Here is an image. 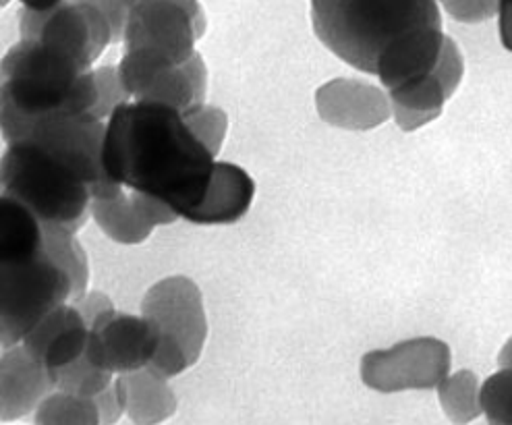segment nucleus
Returning <instances> with one entry per match:
<instances>
[{"label": "nucleus", "instance_id": "31", "mask_svg": "<svg viewBox=\"0 0 512 425\" xmlns=\"http://www.w3.org/2000/svg\"><path fill=\"white\" fill-rule=\"evenodd\" d=\"M498 17H500V40L504 48L512 52V0H500Z\"/></svg>", "mask_w": 512, "mask_h": 425}, {"label": "nucleus", "instance_id": "25", "mask_svg": "<svg viewBox=\"0 0 512 425\" xmlns=\"http://www.w3.org/2000/svg\"><path fill=\"white\" fill-rule=\"evenodd\" d=\"M181 115H183L185 123L189 125V129L195 133V137L202 141V144L214 156H218V152L222 148V141L226 137V127H229L226 112L216 106H208L204 102L187 112H181Z\"/></svg>", "mask_w": 512, "mask_h": 425}, {"label": "nucleus", "instance_id": "35", "mask_svg": "<svg viewBox=\"0 0 512 425\" xmlns=\"http://www.w3.org/2000/svg\"><path fill=\"white\" fill-rule=\"evenodd\" d=\"M0 85H3V67H0Z\"/></svg>", "mask_w": 512, "mask_h": 425}, {"label": "nucleus", "instance_id": "1", "mask_svg": "<svg viewBox=\"0 0 512 425\" xmlns=\"http://www.w3.org/2000/svg\"><path fill=\"white\" fill-rule=\"evenodd\" d=\"M214 164L216 156L173 106L131 100L108 117L102 144L108 179L160 200L179 218L204 200Z\"/></svg>", "mask_w": 512, "mask_h": 425}, {"label": "nucleus", "instance_id": "30", "mask_svg": "<svg viewBox=\"0 0 512 425\" xmlns=\"http://www.w3.org/2000/svg\"><path fill=\"white\" fill-rule=\"evenodd\" d=\"M71 303L79 309V314L83 316L85 322H88V326H90L100 314H104V311L115 307L104 293H85L83 297H79V299H75V301H71Z\"/></svg>", "mask_w": 512, "mask_h": 425}, {"label": "nucleus", "instance_id": "2", "mask_svg": "<svg viewBox=\"0 0 512 425\" xmlns=\"http://www.w3.org/2000/svg\"><path fill=\"white\" fill-rule=\"evenodd\" d=\"M0 85V133L7 144L50 117H92L98 102L94 71L38 40H21L5 59Z\"/></svg>", "mask_w": 512, "mask_h": 425}, {"label": "nucleus", "instance_id": "4", "mask_svg": "<svg viewBox=\"0 0 512 425\" xmlns=\"http://www.w3.org/2000/svg\"><path fill=\"white\" fill-rule=\"evenodd\" d=\"M0 193L32 210L44 229L77 235L90 216L94 185L63 152L36 139H21L0 158Z\"/></svg>", "mask_w": 512, "mask_h": 425}, {"label": "nucleus", "instance_id": "22", "mask_svg": "<svg viewBox=\"0 0 512 425\" xmlns=\"http://www.w3.org/2000/svg\"><path fill=\"white\" fill-rule=\"evenodd\" d=\"M34 425H100L92 399L52 390L34 411Z\"/></svg>", "mask_w": 512, "mask_h": 425}, {"label": "nucleus", "instance_id": "6", "mask_svg": "<svg viewBox=\"0 0 512 425\" xmlns=\"http://www.w3.org/2000/svg\"><path fill=\"white\" fill-rule=\"evenodd\" d=\"M69 274L46 251L0 270V349L21 345L48 314L71 301Z\"/></svg>", "mask_w": 512, "mask_h": 425}, {"label": "nucleus", "instance_id": "21", "mask_svg": "<svg viewBox=\"0 0 512 425\" xmlns=\"http://www.w3.org/2000/svg\"><path fill=\"white\" fill-rule=\"evenodd\" d=\"M44 251L69 274L73 287L71 301L88 293V255H85L83 247L75 239V233L61 229H44Z\"/></svg>", "mask_w": 512, "mask_h": 425}, {"label": "nucleus", "instance_id": "24", "mask_svg": "<svg viewBox=\"0 0 512 425\" xmlns=\"http://www.w3.org/2000/svg\"><path fill=\"white\" fill-rule=\"evenodd\" d=\"M479 401L488 425H512V370H500L483 382Z\"/></svg>", "mask_w": 512, "mask_h": 425}, {"label": "nucleus", "instance_id": "32", "mask_svg": "<svg viewBox=\"0 0 512 425\" xmlns=\"http://www.w3.org/2000/svg\"><path fill=\"white\" fill-rule=\"evenodd\" d=\"M19 3L27 9V11H34V13H44L50 11L54 7H59L65 0H19Z\"/></svg>", "mask_w": 512, "mask_h": 425}, {"label": "nucleus", "instance_id": "26", "mask_svg": "<svg viewBox=\"0 0 512 425\" xmlns=\"http://www.w3.org/2000/svg\"><path fill=\"white\" fill-rule=\"evenodd\" d=\"M98 85V102L92 110V117L98 121L108 119L121 104L131 102V96L125 92L119 79V71L115 67H100L94 71Z\"/></svg>", "mask_w": 512, "mask_h": 425}, {"label": "nucleus", "instance_id": "27", "mask_svg": "<svg viewBox=\"0 0 512 425\" xmlns=\"http://www.w3.org/2000/svg\"><path fill=\"white\" fill-rule=\"evenodd\" d=\"M450 17L463 23H481L498 15L500 0H442Z\"/></svg>", "mask_w": 512, "mask_h": 425}, {"label": "nucleus", "instance_id": "28", "mask_svg": "<svg viewBox=\"0 0 512 425\" xmlns=\"http://www.w3.org/2000/svg\"><path fill=\"white\" fill-rule=\"evenodd\" d=\"M92 401L96 405L100 425H117L119 419L125 415V399L117 380H112V384L96 394Z\"/></svg>", "mask_w": 512, "mask_h": 425}, {"label": "nucleus", "instance_id": "19", "mask_svg": "<svg viewBox=\"0 0 512 425\" xmlns=\"http://www.w3.org/2000/svg\"><path fill=\"white\" fill-rule=\"evenodd\" d=\"M206 90L208 71L202 54L195 52L185 63L162 71L139 100L160 102L177 108L179 112H187L199 104H204Z\"/></svg>", "mask_w": 512, "mask_h": 425}, {"label": "nucleus", "instance_id": "7", "mask_svg": "<svg viewBox=\"0 0 512 425\" xmlns=\"http://www.w3.org/2000/svg\"><path fill=\"white\" fill-rule=\"evenodd\" d=\"M450 374V349L440 338L421 336L361 359V380L378 392L432 390Z\"/></svg>", "mask_w": 512, "mask_h": 425}, {"label": "nucleus", "instance_id": "33", "mask_svg": "<svg viewBox=\"0 0 512 425\" xmlns=\"http://www.w3.org/2000/svg\"><path fill=\"white\" fill-rule=\"evenodd\" d=\"M141 3H150V0H123V5L127 7V11H129L131 7H135V5H141ZM173 3L183 5L185 9H189V11H191L193 15H197V17H204L202 7H199L197 0H173Z\"/></svg>", "mask_w": 512, "mask_h": 425}, {"label": "nucleus", "instance_id": "11", "mask_svg": "<svg viewBox=\"0 0 512 425\" xmlns=\"http://www.w3.org/2000/svg\"><path fill=\"white\" fill-rule=\"evenodd\" d=\"M463 73V54L452 38H446L442 56L432 75L388 92L392 117L398 127L403 131H415L438 119L444 104L459 90Z\"/></svg>", "mask_w": 512, "mask_h": 425}, {"label": "nucleus", "instance_id": "13", "mask_svg": "<svg viewBox=\"0 0 512 425\" xmlns=\"http://www.w3.org/2000/svg\"><path fill=\"white\" fill-rule=\"evenodd\" d=\"M90 214L100 229L121 245L144 243L156 226L173 224L179 218L160 200L135 191H121L106 200H92Z\"/></svg>", "mask_w": 512, "mask_h": 425}, {"label": "nucleus", "instance_id": "14", "mask_svg": "<svg viewBox=\"0 0 512 425\" xmlns=\"http://www.w3.org/2000/svg\"><path fill=\"white\" fill-rule=\"evenodd\" d=\"M52 390V372L23 345L0 349V421L9 423L32 415Z\"/></svg>", "mask_w": 512, "mask_h": 425}, {"label": "nucleus", "instance_id": "12", "mask_svg": "<svg viewBox=\"0 0 512 425\" xmlns=\"http://www.w3.org/2000/svg\"><path fill=\"white\" fill-rule=\"evenodd\" d=\"M320 117L338 129H376L392 117L388 94L378 85L357 79H332L316 94Z\"/></svg>", "mask_w": 512, "mask_h": 425}, {"label": "nucleus", "instance_id": "10", "mask_svg": "<svg viewBox=\"0 0 512 425\" xmlns=\"http://www.w3.org/2000/svg\"><path fill=\"white\" fill-rule=\"evenodd\" d=\"M206 17H197L173 0H150L127 11L123 40L125 48H152L175 63H185L195 54V42L204 36Z\"/></svg>", "mask_w": 512, "mask_h": 425}, {"label": "nucleus", "instance_id": "16", "mask_svg": "<svg viewBox=\"0 0 512 425\" xmlns=\"http://www.w3.org/2000/svg\"><path fill=\"white\" fill-rule=\"evenodd\" d=\"M253 195L255 183L241 166L216 162L204 200L185 216V220L204 226L233 224L249 212Z\"/></svg>", "mask_w": 512, "mask_h": 425}, {"label": "nucleus", "instance_id": "9", "mask_svg": "<svg viewBox=\"0 0 512 425\" xmlns=\"http://www.w3.org/2000/svg\"><path fill=\"white\" fill-rule=\"evenodd\" d=\"M158 343L160 330L150 318L123 314L112 307L90 324L85 357L100 370L127 374L148 367Z\"/></svg>", "mask_w": 512, "mask_h": 425}, {"label": "nucleus", "instance_id": "29", "mask_svg": "<svg viewBox=\"0 0 512 425\" xmlns=\"http://www.w3.org/2000/svg\"><path fill=\"white\" fill-rule=\"evenodd\" d=\"M79 3H88L96 9H100L112 27V42L123 40V27L127 19V7L123 5V0H79Z\"/></svg>", "mask_w": 512, "mask_h": 425}, {"label": "nucleus", "instance_id": "5", "mask_svg": "<svg viewBox=\"0 0 512 425\" xmlns=\"http://www.w3.org/2000/svg\"><path fill=\"white\" fill-rule=\"evenodd\" d=\"M141 316L150 318L160 330V343L148 370L168 380L197 363L204 351L208 322L202 293L193 280L170 276L156 282L141 303Z\"/></svg>", "mask_w": 512, "mask_h": 425}, {"label": "nucleus", "instance_id": "23", "mask_svg": "<svg viewBox=\"0 0 512 425\" xmlns=\"http://www.w3.org/2000/svg\"><path fill=\"white\" fill-rule=\"evenodd\" d=\"M52 380H54V390L83 396V399H94L96 394H100L104 388L112 384L115 374L100 370V367H96L83 353L73 363L52 372Z\"/></svg>", "mask_w": 512, "mask_h": 425}, {"label": "nucleus", "instance_id": "8", "mask_svg": "<svg viewBox=\"0 0 512 425\" xmlns=\"http://www.w3.org/2000/svg\"><path fill=\"white\" fill-rule=\"evenodd\" d=\"M21 40H38L92 69V63L112 42V27L100 9L71 0L44 13L25 9L21 17Z\"/></svg>", "mask_w": 512, "mask_h": 425}, {"label": "nucleus", "instance_id": "3", "mask_svg": "<svg viewBox=\"0 0 512 425\" xmlns=\"http://www.w3.org/2000/svg\"><path fill=\"white\" fill-rule=\"evenodd\" d=\"M311 21L328 50L367 75L394 46L442 27L438 0H311Z\"/></svg>", "mask_w": 512, "mask_h": 425}, {"label": "nucleus", "instance_id": "20", "mask_svg": "<svg viewBox=\"0 0 512 425\" xmlns=\"http://www.w3.org/2000/svg\"><path fill=\"white\" fill-rule=\"evenodd\" d=\"M479 390V380L469 370H461L452 376L448 374L438 384L440 405L452 423L467 425L481 415Z\"/></svg>", "mask_w": 512, "mask_h": 425}, {"label": "nucleus", "instance_id": "34", "mask_svg": "<svg viewBox=\"0 0 512 425\" xmlns=\"http://www.w3.org/2000/svg\"><path fill=\"white\" fill-rule=\"evenodd\" d=\"M498 363H500V370H512V338H508L506 345L502 347L498 355Z\"/></svg>", "mask_w": 512, "mask_h": 425}, {"label": "nucleus", "instance_id": "15", "mask_svg": "<svg viewBox=\"0 0 512 425\" xmlns=\"http://www.w3.org/2000/svg\"><path fill=\"white\" fill-rule=\"evenodd\" d=\"M90 326L73 303L54 307L50 314L23 338V347L46 370L56 372L79 359L88 349Z\"/></svg>", "mask_w": 512, "mask_h": 425}, {"label": "nucleus", "instance_id": "17", "mask_svg": "<svg viewBox=\"0 0 512 425\" xmlns=\"http://www.w3.org/2000/svg\"><path fill=\"white\" fill-rule=\"evenodd\" d=\"M117 382L125 399V413L135 425H158L175 415L177 396L173 388L168 386L166 378L148 367L121 374Z\"/></svg>", "mask_w": 512, "mask_h": 425}, {"label": "nucleus", "instance_id": "18", "mask_svg": "<svg viewBox=\"0 0 512 425\" xmlns=\"http://www.w3.org/2000/svg\"><path fill=\"white\" fill-rule=\"evenodd\" d=\"M44 251V226L11 195L0 193V270Z\"/></svg>", "mask_w": 512, "mask_h": 425}]
</instances>
